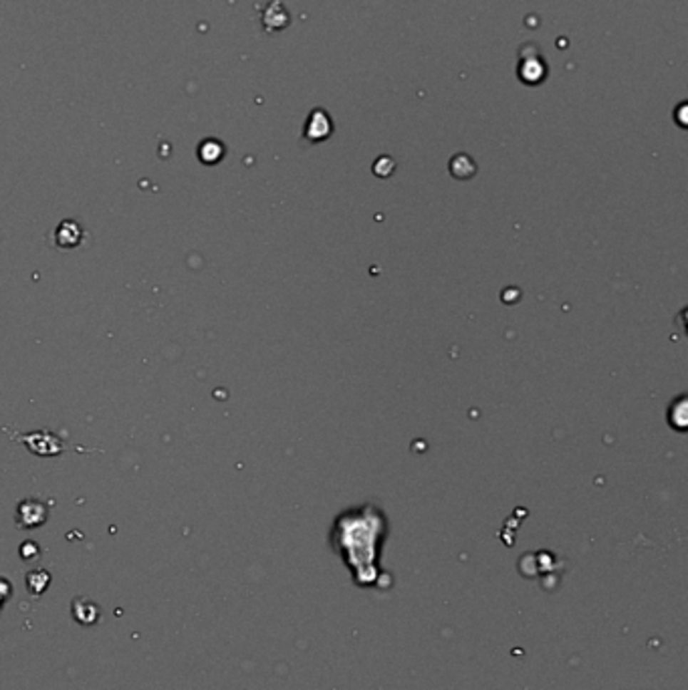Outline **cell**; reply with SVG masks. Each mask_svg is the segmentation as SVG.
<instances>
[{
    "instance_id": "7a4b0ae2",
    "label": "cell",
    "mask_w": 688,
    "mask_h": 690,
    "mask_svg": "<svg viewBox=\"0 0 688 690\" xmlns=\"http://www.w3.org/2000/svg\"><path fill=\"white\" fill-rule=\"evenodd\" d=\"M73 614H75L77 622L83 624V626H93L97 619H99V616H101L99 607L93 602H89V599H75L73 602Z\"/></svg>"
},
{
    "instance_id": "3957f363",
    "label": "cell",
    "mask_w": 688,
    "mask_h": 690,
    "mask_svg": "<svg viewBox=\"0 0 688 690\" xmlns=\"http://www.w3.org/2000/svg\"><path fill=\"white\" fill-rule=\"evenodd\" d=\"M48 583H51V575L45 570H35L26 575V587L31 594L41 595L48 587Z\"/></svg>"
},
{
    "instance_id": "277c9868",
    "label": "cell",
    "mask_w": 688,
    "mask_h": 690,
    "mask_svg": "<svg viewBox=\"0 0 688 690\" xmlns=\"http://www.w3.org/2000/svg\"><path fill=\"white\" fill-rule=\"evenodd\" d=\"M0 606H2V597H0Z\"/></svg>"
},
{
    "instance_id": "6da1fadb",
    "label": "cell",
    "mask_w": 688,
    "mask_h": 690,
    "mask_svg": "<svg viewBox=\"0 0 688 690\" xmlns=\"http://www.w3.org/2000/svg\"><path fill=\"white\" fill-rule=\"evenodd\" d=\"M47 519V509L38 500H24L19 507V521L23 527H38Z\"/></svg>"
}]
</instances>
